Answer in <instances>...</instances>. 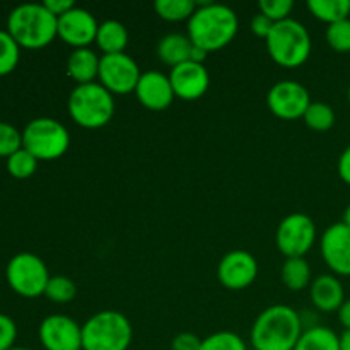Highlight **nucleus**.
<instances>
[{
  "label": "nucleus",
  "instance_id": "nucleus-29",
  "mask_svg": "<svg viewBox=\"0 0 350 350\" xmlns=\"http://www.w3.org/2000/svg\"><path fill=\"white\" fill-rule=\"evenodd\" d=\"M36 167L38 159L24 147L17 150V152H14L10 157H7V170H9V173L14 178H19V180L33 176Z\"/></svg>",
  "mask_w": 350,
  "mask_h": 350
},
{
  "label": "nucleus",
  "instance_id": "nucleus-9",
  "mask_svg": "<svg viewBox=\"0 0 350 350\" xmlns=\"http://www.w3.org/2000/svg\"><path fill=\"white\" fill-rule=\"evenodd\" d=\"M317 241V226L308 214L294 212L280 221L275 232L279 252L286 258H303Z\"/></svg>",
  "mask_w": 350,
  "mask_h": 350
},
{
  "label": "nucleus",
  "instance_id": "nucleus-37",
  "mask_svg": "<svg viewBox=\"0 0 350 350\" xmlns=\"http://www.w3.org/2000/svg\"><path fill=\"white\" fill-rule=\"evenodd\" d=\"M43 5L46 7V9L50 10L53 16L60 17V16H64L65 12H68V10L74 9L75 3L72 2V0H44Z\"/></svg>",
  "mask_w": 350,
  "mask_h": 350
},
{
  "label": "nucleus",
  "instance_id": "nucleus-5",
  "mask_svg": "<svg viewBox=\"0 0 350 350\" xmlns=\"http://www.w3.org/2000/svg\"><path fill=\"white\" fill-rule=\"evenodd\" d=\"M265 43L270 58L286 68L303 65L313 50V41L304 24L291 17L273 24Z\"/></svg>",
  "mask_w": 350,
  "mask_h": 350
},
{
  "label": "nucleus",
  "instance_id": "nucleus-31",
  "mask_svg": "<svg viewBox=\"0 0 350 350\" xmlns=\"http://www.w3.org/2000/svg\"><path fill=\"white\" fill-rule=\"evenodd\" d=\"M327 43L332 50L338 53H349L350 51V19L338 21L327 27Z\"/></svg>",
  "mask_w": 350,
  "mask_h": 350
},
{
  "label": "nucleus",
  "instance_id": "nucleus-17",
  "mask_svg": "<svg viewBox=\"0 0 350 350\" xmlns=\"http://www.w3.org/2000/svg\"><path fill=\"white\" fill-rule=\"evenodd\" d=\"M135 96L140 105L146 106L150 111H164L176 98L170 75H164L163 72L157 70L144 72L140 75V81L135 88Z\"/></svg>",
  "mask_w": 350,
  "mask_h": 350
},
{
  "label": "nucleus",
  "instance_id": "nucleus-34",
  "mask_svg": "<svg viewBox=\"0 0 350 350\" xmlns=\"http://www.w3.org/2000/svg\"><path fill=\"white\" fill-rule=\"evenodd\" d=\"M17 337V325L9 314L0 313V350H9L14 347Z\"/></svg>",
  "mask_w": 350,
  "mask_h": 350
},
{
  "label": "nucleus",
  "instance_id": "nucleus-42",
  "mask_svg": "<svg viewBox=\"0 0 350 350\" xmlns=\"http://www.w3.org/2000/svg\"><path fill=\"white\" fill-rule=\"evenodd\" d=\"M344 222L345 226H347V228L350 229V204L347 205V208H345V212H344Z\"/></svg>",
  "mask_w": 350,
  "mask_h": 350
},
{
  "label": "nucleus",
  "instance_id": "nucleus-43",
  "mask_svg": "<svg viewBox=\"0 0 350 350\" xmlns=\"http://www.w3.org/2000/svg\"><path fill=\"white\" fill-rule=\"evenodd\" d=\"M9 350H33V349H26V347H12V349H9Z\"/></svg>",
  "mask_w": 350,
  "mask_h": 350
},
{
  "label": "nucleus",
  "instance_id": "nucleus-41",
  "mask_svg": "<svg viewBox=\"0 0 350 350\" xmlns=\"http://www.w3.org/2000/svg\"><path fill=\"white\" fill-rule=\"evenodd\" d=\"M340 350H350V330H344L340 335Z\"/></svg>",
  "mask_w": 350,
  "mask_h": 350
},
{
  "label": "nucleus",
  "instance_id": "nucleus-6",
  "mask_svg": "<svg viewBox=\"0 0 350 350\" xmlns=\"http://www.w3.org/2000/svg\"><path fill=\"white\" fill-rule=\"evenodd\" d=\"M132 338V323L120 311H99L82 325V350H129Z\"/></svg>",
  "mask_w": 350,
  "mask_h": 350
},
{
  "label": "nucleus",
  "instance_id": "nucleus-2",
  "mask_svg": "<svg viewBox=\"0 0 350 350\" xmlns=\"http://www.w3.org/2000/svg\"><path fill=\"white\" fill-rule=\"evenodd\" d=\"M239 21L234 10L224 3L197 2V10L188 21V38L207 53L222 50L234 40Z\"/></svg>",
  "mask_w": 350,
  "mask_h": 350
},
{
  "label": "nucleus",
  "instance_id": "nucleus-30",
  "mask_svg": "<svg viewBox=\"0 0 350 350\" xmlns=\"http://www.w3.org/2000/svg\"><path fill=\"white\" fill-rule=\"evenodd\" d=\"M200 350H248V347L234 332H215L202 340Z\"/></svg>",
  "mask_w": 350,
  "mask_h": 350
},
{
  "label": "nucleus",
  "instance_id": "nucleus-22",
  "mask_svg": "<svg viewBox=\"0 0 350 350\" xmlns=\"http://www.w3.org/2000/svg\"><path fill=\"white\" fill-rule=\"evenodd\" d=\"M294 350H340V335L328 327L314 325L303 332Z\"/></svg>",
  "mask_w": 350,
  "mask_h": 350
},
{
  "label": "nucleus",
  "instance_id": "nucleus-39",
  "mask_svg": "<svg viewBox=\"0 0 350 350\" xmlns=\"http://www.w3.org/2000/svg\"><path fill=\"white\" fill-rule=\"evenodd\" d=\"M338 313V321H340L342 327L345 330H350V299H345L344 304L340 306V310L337 311Z\"/></svg>",
  "mask_w": 350,
  "mask_h": 350
},
{
  "label": "nucleus",
  "instance_id": "nucleus-44",
  "mask_svg": "<svg viewBox=\"0 0 350 350\" xmlns=\"http://www.w3.org/2000/svg\"><path fill=\"white\" fill-rule=\"evenodd\" d=\"M347 101H349V106H350V85H349V89H347Z\"/></svg>",
  "mask_w": 350,
  "mask_h": 350
},
{
  "label": "nucleus",
  "instance_id": "nucleus-33",
  "mask_svg": "<svg viewBox=\"0 0 350 350\" xmlns=\"http://www.w3.org/2000/svg\"><path fill=\"white\" fill-rule=\"evenodd\" d=\"M258 9L272 23H280V21L289 19L294 9V2L293 0H260Z\"/></svg>",
  "mask_w": 350,
  "mask_h": 350
},
{
  "label": "nucleus",
  "instance_id": "nucleus-28",
  "mask_svg": "<svg viewBox=\"0 0 350 350\" xmlns=\"http://www.w3.org/2000/svg\"><path fill=\"white\" fill-rule=\"evenodd\" d=\"M19 44L7 29H0V75L10 74L19 64Z\"/></svg>",
  "mask_w": 350,
  "mask_h": 350
},
{
  "label": "nucleus",
  "instance_id": "nucleus-10",
  "mask_svg": "<svg viewBox=\"0 0 350 350\" xmlns=\"http://www.w3.org/2000/svg\"><path fill=\"white\" fill-rule=\"evenodd\" d=\"M140 75L142 72L137 62L126 53L103 55L99 62V84L105 85L111 94L135 92Z\"/></svg>",
  "mask_w": 350,
  "mask_h": 350
},
{
  "label": "nucleus",
  "instance_id": "nucleus-27",
  "mask_svg": "<svg viewBox=\"0 0 350 350\" xmlns=\"http://www.w3.org/2000/svg\"><path fill=\"white\" fill-rule=\"evenodd\" d=\"M44 296L50 301L58 304H67L75 299L77 296V286L74 280L65 275H53L48 280V286L44 289Z\"/></svg>",
  "mask_w": 350,
  "mask_h": 350
},
{
  "label": "nucleus",
  "instance_id": "nucleus-12",
  "mask_svg": "<svg viewBox=\"0 0 350 350\" xmlns=\"http://www.w3.org/2000/svg\"><path fill=\"white\" fill-rule=\"evenodd\" d=\"M40 342L46 350H82V327L65 314H50L38 328Z\"/></svg>",
  "mask_w": 350,
  "mask_h": 350
},
{
  "label": "nucleus",
  "instance_id": "nucleus-40",
  "mask_svg": "<svg viewBox=\"0 0 350 350\" xmlns=\"http://www.w3.org/2000/svg\"><path fill=\"white\" fill-rule=\"evenodd\" d=\"M205 58H207V51H205L204 48H200V46H197V44H193V48H191L190 62H195V64H204Z\"/></svg>",
  "mask_w": 350,
  "mask_h": 350
},
{
  "label": "nucleus",
  "instance_id": "nucleus-21",
  "mask_svg": "<svg viewBox=\"0 0 350 350\" xmlns=\"http://www.w3.org/2000/svg\"><path fill=\"white\" fill-rule=\"evenodd\" d=\"M96 44L103 51V55L125 53V48L129 44V31L125 24L116 19L103 21L96 34Z\"/></svg>",
  "mask_w": 350,
  "mask_h": 350
},
{
  "label": "nucleus",
  "instance_id": "nucleus-19",
  "mask_svg": "<svg viewBox=\"0 0 350 350\" xmlns=\"http://www.w3.org/2000/svg\"><path fill=\"white\" fill-rule=\"evenodd\" d=\"M99 62L101 57L91 48H75L67 58V74L77 85L91 84L99 75Z\"/></svg>",
  "mask_w": 350,
  "mask_h": 350
},
{
  "label": "nucleus",
  "instance_id": "nucleus-36",
  "mask_svg": "<svg viewBox=\"0 0 350 350\" xmlns=\"http://www.w3.org/2000/svg\"><path fill=\"white\" fill-rule=\"evenodd\" d=\"M273 24H275V23H272L269 17L263 16L262 12H258V14H255V16H253L250 27H252V33L255 34V36L267 40V36H269L270 31H272Z\"/></svg>",
  "mask_w": 350,
  "mask_h": 350
},
{
  "label": "nucleus",
  "instance_id": "nucleus-7",
  "mask_svg": "<svg viewBox=\"0 0 350 350\" xmlns=\"http://www.w3.org/2000/svg\"><path fill=\"white\" fill-rule=\"evenodd\" d=\"M70 146V135L64 123L55 118L41 116L24 126L23 147L38 161H51L64 156Z\"/></svg>",
  "mask_w": 350,
  "mask_h": 350
},
{
  "label": "nucleus",
  "instance_id": "nucleus-35",
  "mask_svg": "<svg viewBox=\"0 0 350 350\" xmlns=\"http://www.w3.org/2000/svg\"><path fill=\"white\" fill-rule=\"evenodd\" d=\"M202 340L193 334H180L171 342V350H200Z\"/></svg>",
  "mask_w": 350,
  "mask_h": 350
},
{
  "label": "nucleus",
  "instance_id": "nucleus-14",
  "mask_svg": "<svg viewBox=\"0 0 350 350\" xmlns=\"http://www.w3.org/2000/svg\"><path fill=\"white\" fill-rule=\"evenodd\" d=\"M320 252L332 272L350 277V229L344 222H335L325 229L320 239Z\"/></svg>",
  "mask_w": 350,
  "mask_h": 350
},
{
  "label": "nucleus",
  "instance_id": "nucleus-8",
  "mask_svg": "<svg viewBox=\"0 0 350 350\" xmlns=\"http://www.w3.org/2000/svg\"><path fill=\"white\" fill-rule=\"evenodd\" d=\"M5 277L12 291L24 297H38L44 294L50 272L43 260L29 252L14 255L5 269Z\"/></svg>",
  "mask_w": 350,
  "mask_h": 350
},
{
  "label": "nucleus",
  "instance_id": "nucleus-25",
  "mask_svg": "<svg viewBox=\"0 0 350 350\" xmlns=\"http://www.w3.org/2000/svg\"><path fill=\"white\" fill-rule=\"evenodd\" d=\"M156 14L164 21L176 23V21H185L193 16L197 10V2L193 0H157L154 3Z\"/></svg>",
  "mask_w": 350,
  "mask_h": 350
},
{
  "label": "nucleus",
  "instance_id": "nucleus-4",
  "mask_svg": "<svg viewBox=\"0 0 350 350\" xmlns=\"http://www.w3.org/2000/svg\"><path fill=\"white\" fill-rule=\"evenodd\" d=\"M70 118L82 129H103L115 115V98L99 82L75 85L67 101Z\"/></svg>",
  "mask_w": 350,
  "mask_h": 350
},
{
  "label": "nucleus",
  "instance_id": "nucleus-15",
  "mask_svg": "<svg viewBox=\"0 0 350 350\" xmlns=\"http://www.w3.org/2000/svg\"><path fill=\"white\" fill-rule=\"evenodd\" d=\"M99 23L89 10L74 7L58 17V38L75 48H89L96 41Z\"/></svg>",
  "mask_w": 350,
  "mask_h": 350
},
{
  "label": "nucleus",
  "instance_id": "nucleus-1",
  "mask_svg": "<svg viewBox=\"0 0 350 350\" xmlns=\"http://www.w3.org/2000/svg\"><path fill=\"white\" fill-rule=\"evenodd\" d=\"M301 314L286 304H273L256 317L250 332L255 350H294L303 335Z\"/></svg>",
  "mask_w": 350,
  "mask_h": 350
},
{
  "label": "nucleus",
  "instance_id": "nucleus-11",
  "mask_svg": "<svg viewBox=\"0 0 350 350\" xmlns=\"http://www.w3.org/2000/svg\"><path fill=\"white\" fill-rule=\"evenodd\" d=\"M311 98L308 89L296 81H279L267 94V106L270 111L282 120L303 118L310 108Z\"/></svg>",
  "mask_w": 350,
  "mask_h": 350
},
{
  "label": "nucleus",
  "instance_id": "nucleus-3",
  "mask_svg": "<svg viewBox=\"0 0 350 350\" xmlns=\"http://www.w3.org/2000/svg\"><path fill=\"white\" fill-rule=\"evenodd\" d=\"M7 31L19 46L36 50L50 44L58 36V17L43 3H21L10 10Z\"/></svg>",
  "mask_w": 350,
  "mask_h": 350
},
{
  "label": "nucleus",
  "instance_id": "nucleus-23",
  "mask_svg": "<svg viewBox=\"0 0 350 350\" xmlns=\"http://www.w3.org/2000/svg\"><path fill=\"white\" fill-rule=\"evenodd\" d=\"M280 277L287 289L297 293V291H303L311 286V267L304 260V256L303 258H287L280 270Z\"/></svg>",
  "mask_w": 350,
  "mask_h": 350
},
{
  "label": "nucleus",
  "instance_id": "nucleus-16",
  "mask_svg": "<svg viewBox=\"0 0 350 350\" xmlns=\"http://www.w3.org/2000/svg\"><path fill=\"white\" fill-rule=\"evenodd\" d=\"M170 81L176 98L183 99V101H195L207 92L208 85H211V75L204 64L185 62V64L171 68Z\"/></svg>",
  "mask_w": 350,
  "mask_h": 350
},
{
  "label": "nucleus",
  "instance_id": "nucleus-18",
  "mask_svg": "<svg viewBox=\"0 0 350 350\" xmlns=\"http://www.w3.org/2000/svg\"><path fill=\"white\" fill-rule=\"evenodd\" d=\"M310 296L313 301L314 308L323 313H334L340 310L345 301L344 286L340 279L332 273H323L318 275L310 286Z\"/></svg>",
  "mask_w": 350,
  "mask_h": 350
},
{
  "label": "nucleus",
  "instance_id": "nucleus-38",
  "mask_svg": "<svg viewBox=\"0 0 350 350\" xmlns=\"http://www.w3.org/2000/svg\"><path fill=\"white\" fill-rule=\"evenodd\" d=\"M338 174H340L342 181L350 185V146L345 147L344 152L338 157Z\"/></svg>",
  "mask_w": 350,
  "mask_h": 350
},
{
  "label": "nucleus",
  "instance_id": "nucleus-20",
  "mask_svg": "<svg viewBox=\"0 0 350 350\" xmlns=\"http://www.w3.org/2000/svg\"><path fill=\"white\" fill-rule=\"evenodd\" d=\"M191 48H193V43L188 38V34L171 33L161 38L159 43H157V57L161 62L173 68L185 64V62H190Z\"/></svg>",
  "mask_w": 350,
  "mask_h": 350
},
{
  "label": "nucleus",
  "instance_id": "nucleus-13",
  "mask_svg": "<svg viewBox=\"0 0 350 350\" xmlns=\"http://www.w3.org/2000/svg\"><path fill=\"white\" fill-rule=\"evenodd\" d=\"M258 277V262L252 253L234 250L222 256L217 265V279L226 289L243 291Z\"/></svg>",
  "mask_w": 350,
  "mask_h": 350
},
{
  "label": "nucleus",
  "instance_id": "nucleus-24",
  "mask_svg": "<svg viewBox=\"0 0 350 350\" xmlns=\"http://www.w3.org/2000/svg\"><path fill=\"white\" fill-rule=\"evenodd\" d=\"M308 9L317 19L330 26L338 21L349 19L350 0H308Z\"/></svg>",
  "mask_w": 350,
  "mask_h": 350
},
{
  "label": "nucleus",
  "instance_id": "nucleus-32",
  "mask_svg": "<svg viewBox=\"0 0 350 350\" xmlns=\"http://www.w3.org/2000/svg\"><path fill=\"white\" fill-rule=\"evenodd\" d=\"M23 149V132L7 122H0V156L10 157Z\"/></svg>",
  "mask_w": 350,
  "mask_h": 350
},
{
  "label": "nucleus",
  "instance_id": "nucleus-26",
  "mask_svg": "<svg viewBox=\"0 0 350 350\" xmlns=\"http://www.w3.org/2000/svg\"><path fill=\"white\" fill-rule=\"evenodd\" d=\"M335 111L330 105L321 101H311L310 108L304 113L303 120L308 129L314 132H327L335 125Z\"/></svg>",
  "mask_w": 350,
  "mask_h": 350
}]
</instances>
